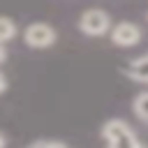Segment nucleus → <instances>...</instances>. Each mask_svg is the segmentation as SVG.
Masks as SVG:
<instances>
[{"label": "nucleus", "mask_w": 148, "mask_h": 148, "mask_svg": "<svg viewBox=\"0 0 148 148\" xmlns=\"http://www.w3.org/2000/svg\"><path fill=\"white\" fill-rule=\"evenodd\" d=\"M102 139L111 148H139L141 146L134 130L120 118H111L102 125Z\"/></svg>", "instance_id": "1"}, {"label": "nucleus", "mask_w": 148, "mask_h": 148, "mask_svg": "<svg viewBox=\"0 0 148 148\" xmlns=\"http://www.w3.org/2000/svg\"><path fill=\"white\" fill-rule=\"evenodd\" d=\"M132 109H134L136 118H141V120H146V123H148V92H141L139 97H134Z\"/></svg>", "instance_id": "7"}, {"label": "nucleus", "mask_w": 148, "mask_h": 148, "mask_svg": "<svg viewBox=\"0 0 148 148\" xmlns=\"http://www.w3.org/2000/svg\"><path fill=\"white\" fill-rule=\"evenodd\" d=\"M79 30L88 37H102L111 30V16L104 9H86L79 16Z\"/></svg>", "instance_id": "2"}, {"label": "nucleus", "mask_w": 148, "mask_h": 148, "mask_svg": "<svg viewBox=\"0 0 148 148\" xmlns=\"http://www.w3.org/2000/svg\"><path fill=\"white\" fill-rule=\"evenodd\" d=\"M5 58H7V51H5V44H0V65L5 62Z\"/></svg>", "instance_id": "10"}, {"label": "nucleus", "mask_w": 148, "mask_h": 148, "mask_svg": "<svg viewBox=\"0 0 148 148\" xmlns=\"http://www.w3.org/2000/svg\"><path fill=\"white\" fill-rule=\"evenodd\" d=\"M111 42L120 49H127V46H134L141 42V28L136 23H130V21H123V23H116L111 28Z\"/></svg>", "instance_id": "4"}, {"label": "nucleus", "mask_w": 148, "mask_h": 148, "mask_svg": "<svg viewBox=\"0 0 148 148\" xmlns=\"http://www.w3.org/2000/svg\"><path fill=\"white\" fill-rule=\"evenodd\" d=\"M16 32H18L16 23H14L9 16H0V44L12 42V39L16 37Z\"/></svg>", "instance_id": "6"}, {"label": "nucleus", "mask_w": 148, "mask_h": 148, "mask_svg": "<svg viewBox=\"0 0 148 148\" xmlns=\"http://www.w3.org/2000/svg\"><path fill=\"white\" fill-rule=\"evenodd\" d=\"M5 90H7V79H5V74L0 72V95H2Z\"/></svg>", "instance_id": "9"}, {"label": "nucleus", "mask_w": 148, "mask_h": 148, "mask_svg": "<svg viewBox=\"0 0 148 148\" xmlns=\"http://www.w3.org/2000/svg\"><path fill=\"white\" fill-rule=\"evenodd\" d=\"M56 39H58L56 28L49 25V23H42V21L30 23V25L23 30V42H25V46H30V49H49V46L56 44Z\"/></svg>", "instance_id": "3"}, {"label": "nucleus", "mask_w": 148, "mask_h": 148, "mask_svg": "<svg viewBox=\"0 0 148 148\" xmlns=\"http://www.w3.org/2000/svg\"><path fill=\"white\" fill-rule=\"evenodd\" d=\"M30 146H32V148H44V146H49V148H65L67 143H65V141H56V139H37V141H32Z\"/></svg>", "instance_id": "8"}, {"label": "nucleus", "mask_w": 148, "mask_h": 148, "mask_svg": "<svg viewBox=\"0 0 148 148\" xmlns=\"http://www.w3.org/2000/svg\"><path fill=\"white\" fill-rule=\"evenodd\" d=\"M127 76L134 81H148V53L139 60H132L127 67Z\"/></svg>", "instance_id": "5"}, {"label": "nucleus", "mask_w": 148, "mask_h": 148, "mask_svg": "<svg viewBox=\"0 0 148 148\" xmlns=\"http://www.w3.org/2000/svg\"><path fill=\"white\" fill-rule=\"evenodd\" d=\"M5 146H7V139H5L2 134H0V148H5Z\"/></svg>", "instance_id": "11"}]
</instances>
